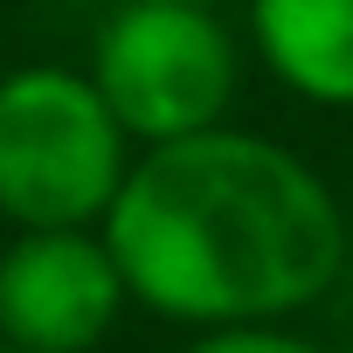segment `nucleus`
I'll return each instance as SVG.
<instances>
[{
	"mask_svg": "<svg viewBox=\"0 0 353 353\" xmlns=\"http://www.w3.org/2000/svg\"><path fill=\"white\" fill-rule=\"evenodd\" d=\"M132 305L229 332L312 312L346 270V215L325 173L263 132L145 145L104 215Z\"/></svg>",
	"mask_w": 353,
	"mask_h": 353,
	"instance_id": "f257e3e1",
	"label": "nucleus"
},
{
	"mask_svg": "<svg viewBox=\"0 0 353 353\" xmlns=\"http://www.w3.org/2000/svg\"><path fill=\"white\" fill-rule=\"evenodd\" d=\"M132 173V139L97 97L90 70L28 63L0 77V222L104 229Z\"/></svg>",
	"mask_w": 353,
	"mask_h": 353,
	"instance_id": "f03ea898",
	"label": "nucleus"
},
{
	"mask_svg": "<svg viewBox=\"0 0 353 353\" xmlns=\"http://www.w3.org/2000/svg\"><path fill=\"white\" fill-rule=\"evenodd\" d=\"M90 83L132 145H173L229 125L243 56L215 8L188 0H125L90 42Z\"/></svg>",
	"mask_w": 353,
	"mask_h": 353,
	"instance_id": "7ed1b4c3",
	"label": "nucleus"
},
{
	"mask_svg": "<svg viewBox=\"0 0 353 353\" xmlns=\"http://www.w3.org/2000/svg\"><path fill=\"white\" fill-rule=\"evenodd\" d=\"M132 305L104 229H21L0 250V339L28 353H97Z\"/></svg>",
	"mask_w": 353,
	"mask_h": 353,
	"instance_id": "20e7f679",
	"label": "nucleus"
},
{
	"mask_svg": "<svg viewBox=\"0 0 353 353\" xmlns=\"http://www.w3.org/2000/svg\"><path fill=\"white\" fill-rule=\"evenodd\" d=\"M250 35L291 97L353 111V0H250Z\"/></svg>",
	"mask_w": 353,
	"mask_h": 353,
	"instance_id": "39448f33",
	"label": "nucleus"
},
{
	"mask_svg": "<svg viewBox=\"0 0 353 353\" xmlns=\"http://www.w3.org/2000/svg\"><path fill=\"white\" fill-rule=\"evenodd\" d=\"M188 353H325V346H312L284 325H229V332H201Z\"/></svg>",
	"mask_w": 353,
	"mask_h": 353,
	"instance_id": "423d86ee",
	"label": "nucleus"
},
{
	"mask_svg": "<svg viewBox=\"0 0 353 353\" xmlns=\"http://www.w3.org/2000/svg\"><path fill=\"white\" fill-rule=\"evenodd\" d=\"M188 8H222V0H188Z\"/></svg>",
	"mask_w": 353,
	"mask_h": 353,
	"instance_id": "0eeeda50",
	"label": "nucleus"
},
{
	"mask_svg": "<svg viewBox=\"0 0 353 353\" xmlns=\"http://www.w3.org/2000/svg\"><path fill=\"white\" fill-rule=\"evenodd\" d=\"M0 353H28V346H8V339H0Z\"/></svg>",
	"mask_w": 353,
	"mask_h": 353,
	"instance_id": "6e6552de",
	"label": "nucleus"
}]
</instances>
